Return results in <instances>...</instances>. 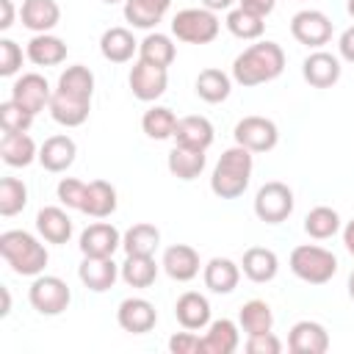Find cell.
<instances>
[{
	"label": "cell",
	"mask_w": 354,
	"mask_h": 354,
	"mask_svg": "<svg viewBox=\"0 0 354 354\" xmlns=\"http://www.w3.org/2000/svg\"><path fill=\"white\" fill-rule=\"evenodd\" d=\"M138 41L133 39V33L127 28H108L100 39V53L102 58H108L111 64H124L133 58Z\"/></svg>",
	"instance_id": "484cf974"
},
{
	"label": "cell",
	"mask_w": 354,
	"mask_h": 354,
	"mask_svg": "<svg viewBox=\"0 0 354 354\" xmlns=\"http://www.w3.org/2000/svg\"><path fill=\"white\" fill-rule=\"evenodd\" d=\"M113 210H116V188L105 180H91L86 185L80 213H86L91 218H108Z\"/></svg>",
	"instance_id": "603a6c76"
},
{
	"label": "cell",
	"mask_w": 354,
	"mask_h": 354,
	"mask_svg": "<svg viewBox=\"0 0 354 354\" xmlns=\"http://www.w3.org/2000/svg\"><path fill=\"white\" fill-rule=\"evenodd\" d=\"M205 3V8H210V11H224V8H230L235 0H202Z\"/></svg>",
	"instance_id": "f5cc1de1"
},
{
	"label": "cell",
	"mask_w": 354,
	"mask_h": 354,
	"mask_svg": "<svg viewBox=\"0 0 354 354\" xmlns=\"http://www.w3.org/2000/svg\"><path fill=\"white\" fill-rule=\"evenodd\" d=\"M279 141V130L266 116H243L235 124V144L246 147L249 152H268Z\"/></svg>",
	"instance_id": "ba28073f"
},
{
	"label": "cell",
	"mask_w": 354,
	"mask_h": 354,
	"mask_svg": "<svg viewBox=\"0 0 354 354\" xmlns=\"http://www.w3.org/2000/svg\"><path fill=\"white\" fill-rule=\"evenodd\" d=\"M47 108H50V116H53L58 124H64V127H77V124H83V122L88 119L91 97H80V94L55 88Z\"/></svg>",
	"instance_id": "8fae6325"
},
{
	"label": "cell",
	"mask_w": 354,
	"mask_h": 354,
	"mask_svg": "<svg viewBox=\"0 0 354 354\" xmlns=\"http://www.w3.org/2000/svg\"><path fill=\"white\" fill-rule=\"evenodd\" d=\"M343 243H346V249L351 252V257H354V218L346 224V230H343Z\"/></svg>",
	"instance_id": "816d5d0a"
},
{
	"label": "cell",
	"mask_w": 354,
	"mask_h": 354,
	"mask_svg": "<svg viewBox=\"0 0 354 354\" xmlns=\"http://www.w3.org/2000/svg\"><path fill=\"white\" fill-rule=\"evenodd\" d=\"M19 17H22V25H25L28 30H33V33H47V30H53V28L58 25L61 8H58L55 0H25Z\"/></svg>",
	"instance_id": "7402d4cb"
},
{
	"label": "cell",
	"mask_w": 354,
	"mask_h": 354,
	"mask_svg": "<svg viewBox=\"0 0 354 354\" xmlns=\"http://www.w3.org/2000/svg\"><path fill=\"white\" fill-rule=\"evenodd\" d=\"M28 205V188L17 177H3L0 180V213L3 216H17Z\"/></svg>",
	"instance_id": "b9f144b4"
},
{
	"label": "cell",
	"mask_w": 354,
	"mask_h": 354,
	"mask_svg": "<svg viewBox=\"0 0 354 354\" xmlns=\"http://www.w3.org/2000/svg\"><path fill=\"white\" fill-rule=\"evenodd\" d=\"M348 296H351V301H354V271L348 274Z\"/></svg>",
	"instance_id": "11a10c76"
},
{
	"label": "cell",
	"mask_w": 354,
	"mask_h": 354,
	"mask_svg": "<svg viewBox=\"0 0 354 354\" xmlns=\"http://www.w3.org/2000/svg\"><path fill=\"white\" fill-rule=\"evenodd\" d=\"M116 321H119V326H122L124 332L144 335V332H149V329L158 324V313H155L152 301L133 296V299H124V301L119 304Z\"/></svg>",
	"instance_id": "5bb4252c"
},
{
	"label": "cell",
	"mask_w": 354,
	"mask_h": 354,
	"mask_svg": "<svg viewBox=\"0 0 354 354\" xmlns=\"http://www.w3.org/2000/svg\"><path fill=\"white\" fill-rule=\"evenodd\" d=\"M293 213V191L279 183V180H271L266 183L257 196H254V216L266 224H279L285 221L288 216Z\"/></svg>",
	"instance_id": "52a82bcc"
},
{
	"label": "cell",
	"mask_w": 354,
	"mask_h": 354,
	"mask_svg": "<svg viewBox=\"0 0 354 354\" xmlns=\"http://www.w3.org/2000/svg\"><path fill=\"white\" fill-rule=\"evenodd\" d=\"M241 329L246 335H263V332H271L274 326V313L271 307L263 301V299H252L241 307Z\"/></svg>",
	"instance_id": "d590c367"
},
{
	"label": "cell",
	"mask_w": 354,
	"mask_h": 354,
	"mask_svg": "<svg viewBox=\"0 0 354 354\" xmlns=\"http://www.w3.org/2000/svg\"><path fill=\"white\" fill-rule=\"evenodd\" d=\"M238 348V326L230 318H218L210 324L202 337V354H232Z\"/></svg>",
	"instance_id": "f546056e"
},
{
	"label": "cell",
	"mask_w": 354,
	"mask_h": 354,
	"mask_svg": "<svg viewBox=\"0 0 354 354\" xmlns=\"http://www.w3.org/2000/svg\"><path fill=\"white\" fill-rule=\"evenodd\" d=\"M28 58L36 64V66H55L66 58V44L58 39V36H50V33H36L30 41H28Z\"/></svg>",
	"instance_id": "4dcf8cb0"
},
{
	"label": "cell",
	"mask_w": 354,
	"mask_h": 354,
	"mask_svg": "<svg viewBox=\"0 0 354 354\" xmlns=\"http://www.w3.org/2000/svg\"><path fill=\"white\" fill-rule=\"evenodd\" d=\"M180 147H188V149H207L213 144V124L205 119V116H183L177 119V127H174V136H171Z\"/></svg>",
	"instance_id": "ffe728a7"
},
{
	"label": "cell",
	"mask_w": 354,
	"mask_h": 354,
	"mask_svg": "<svg viewBox=\"0 0 354 354\" xmlns=\"http://www.w3.org/2000/svg\"><path fill=\"white\" fill-rule=\"evenodd\" d=\"M169 171L177 177V180H194V177H199L202 174V169H205V163H207V158H205V152L202 149H188V147H174L171 152H169Z\"/></svg>",
	"instance_id": "1f68e13d"
},
{
	"label": "cell",
	"mask_w": 354,
	"mask_h": 354,
	"mask_svg": "<svg viewBox=\"0 0 354 354\" xmlns=\"http://www.w3.org/2000/svg\"><path fill=\"white\" fill-rule=\"evenodd\" d=\"M119 246H122V235L108 221L88 224L80 232V252H83V257H113V252Z\"/></svg>",
	"instance_id": "7c38bea8"
},
{
	"label": "cell",
	"mask_w": 354,
	"mask_h": 354,
	"mask_svg": "<svg viewBox=\"0 0 354 354\" xmlns=\"http://www.w3.org/2000/svg\"><path fill=\"white\" fill-rule=\"evenodd\" d=\"M169 86V75H166V66H155V64H147V61H136L133 69H130V88H133V97L141 100V102H152L158 100Z\"/></svg>",
	"instance_id": "30bf717a"
},
{
	"label": "cell",
	"mask_w": 354,
	"mask_h": 354,
	"mask_svg": "<svg viewBox=\"0 0 354 354\" xmlns=\"http://www.w3.org/2000/svg\"><path fill=\"white\" fill-rule=\"evenodd\" d=\"M50 97H53L50 83H47L41 75H36V72L22 75V77L11 86V100L19 102V105H22L25 111H30L33 116H36L39 111H44V105H50Z\"/></svg>",
	"instance_id": "4fadbf2b"
},
{
	"label": "cell",
	"mask_w": 354,
	"mask_h": 354,
	"mask_svg": "<svg viewBox=\"0 0 354 354\" xmlns=\"http://www.w3.org/2000/svg\"><path fill=\"white\" fill-rule=\"evenodd\" d=\"M77 147L69 136H50L39 149V163L47 171H66L75 163Z\"/></svg>",
	"instance_id": "44dd1931"
},
{
	"label": "cell",
	"mask_w": 354,
	"mask_h": 354,
	"mask_svg": "<svg viewBox=\"0 0 354 354\" xmlns=\"http://www.w3.org/2000/svg\"><path fill=\"white\" fill-rule=\"evenodd\" d=\"M196 97L199 100H205V102H224L227 97H230V88H232V83H230V75L227 72H221V69H202L199 75H196Z\"/></svg>",
	"instance_id": "e575fe53"
},
{
	"label": "cell",
	"mask_w": 354,
	"mask_h": 354,
	"mask_svg": "<svg viewBox=\"0 0 354 354\" xmlns=\"http://www.w3.org/2000/svg\"><path fill=\"white\" fill-rule=\"evenodd\" d=\"M301 75L310 86L315 88H329L340 80V61L332 55V53H324V50H315L304 58L301 64Z\"/></svg>",
	"instance_id": "e0dca14e"
},
{
	"label": "cell",
	"mask_w": 354,
	"mask_h": 354,
	"mask_svg": "<svg viewBox=\"0 0 354 354\" xmlns=\"http://www.w3.org/2000/svg\"><path fill=\"white\" fill-rule=\"evenodd\" d=\"M337 47H340V55H343L348 64H354V25H351V28H346V30L340 33Z\"/></svg>",
	"instance_id": "681fc988"
},
{
	"label": "cell",
	"mask_w": 354,
	"mask_h": 354,
	"mask_svg": "<svg viewBox=\"0 0 354 354\" xmlns=\"http://www.w3.org/2000/svg\"><path fill=\"white\" fill-rule=\"evenodd\" d=\"M205 285L213 290V293H232L238 288V279H241V268L230 260V257H213L207 266H205Z\"/></svg>",
	"instance_id": "83f0119b"
},
{
	"label": "cell",
	"mask_w": 354,
	"mask_h": 354,
	"mask_svg": "<svg viewBox=\"0 0 354 354\" xmlns=\"http://www.w3.org/2000/svg\"><path fill=\"white\" fill-rule=\"evenodd\" d=\"M290 271L310 285H324L337 274V257L324 246L301 243L290 252Z\"/></svg>",
	"instance_id": "277c9868"
},
{
	"label": "cell",
	"mask_w": 354,
	"mask_h": 354,
	"mask_svg": "<svg viewBox=\"0 0 354 354\" xmlns=\"http://www.w3.org/2000/svg\"><path fill=\"white\" fill-rule=\"evenodd\" d=\"M171 0H124V19L133 28H155L169 11Z\"/></svg>",
	"instance_id": "f1b7e54d"
},
{
	"label": "cell",
	"mask_w": 354,
	"mask_h": 354,
	"mask_svg": "<svg viewBox=\"0 0 354 354\" xmlns=\"http://www.w3.org/2000/svg\"><path fill=\"white\" fill-rule=\"evenodd\" d=\"M263 28H266L263 17H257V14H252V11L241 8V6L227 14V30L232 36H238V39H260Z\"/></svg>",
	"instance_id": "ab89813d"
},
{
	"label": "cell",
	"mask_w": 354,
	"mask_h": 354,
	"mask_svg": "<svg viewBox=\"0 0 354 354\" xmlns=\"http://www.w3.org/2000/svg\"><path fill=\"white\" fill-rule=\"evenodd\" d=\"M158 277V263L152 254H127L122 263V279L130 288H149Z\"/></svg>",
	"instance_id": "836d02e7"
},
{
	"label": "cell",
	"mask_w": 354,
	"mask_h": 354,
	"mask_svg": "<svg viewBox=\"0 0 354 354\" xmlns=\"http://www.w3.org/2000/svg\"><path fill=\"white\" fill-rule=\"evenodd\" d=\"M105 3H119V0H105Z\"/></svg>",
	"instance_id": "6f0895ef"
},
{
	"label": "cell",
	"mask_w": 354,
	"mask_h": 354,
	"mask_svg": "<svg viewBox=\"0 0 354 354\" xmlns=\"http://www.w3.org/2000/svg\"><path fill=\"white\" fill-rule=\"evenodd\" d=\"M337 230H340V216H337V210H332V207H326V205H318V207H313V210L304 216V232H307L310 238L326 241V238H332Z\"/></svg>",
	"instance_id": "74e56055"
},
{
	"label": "cell",
	"mask_w": 354,
	"mask_h": 354,
	"mask_svg": "<svg viewBox=\"0 0 354 354\" xmlns=\"http://www.w3.org/2000/svg\"><path fill=\"white\" fill-rule=\"evenodd\" d=\"M241 268L243 274L252 279V282H271L279 271V260L271 249L266 246H252L243 252V260H241Z\"/></svg>",
	"instance_id": "cb8c5ba5"
},
{
	"label": "cell",
	"mask_w": 354,
	"mask_h": 354,
	"mask_svg": "<svg viewBox=\"0 0 354 354\" xmlns=\"http://www.w3.org/2000/svg\"><path fill=\"white\" fill-rule=\"evenodd\" d=\"M246 351L249 354H279L282 343L274 332H263V335H249L246 340Z\"/></svg>",
	"instance_id": "7dc6e473"
},
{
	"label": "cell",
	"mask_w": 354,
	"mask_h": 354,
	"mask_svg": "<svg viewBox=\"0 0 354 354\" xmlns=\"http://www.w3.org/2000/svg\"><path fill=\"white\" fill-rule=\"evenodd\" d=\"M0 158L8 166L19 169V166L33 163L39 158V152H36V144H33V138L28 133H3V138H0Z\"/></svg>",
	"instance_id": "d4e9b609"
},
{
	"label": "cell",
	"mask_w": 354,
	"mask_h": 354,
	"mask_svg": "<svg viewBox=\"0 0 354 354\" xmlns=\"http://www.w3.org/2000/svg\"><path fill=\"white\" fill-rule=\"evenodd\" d=\"M174 315H177V321H180L183 329L196 332V329H205L210 324V304H207V299L202 293L188 290V293H183L177 299Z\"/></svg>",
	"instance_id": "d6986e66"
},
{
	"label": "cell",
	"mask_w": 354,
	"mask_h": 354,
	"mask_svg": "<svg viewBox=\"0 0 354 354\" xmlns=\"http://www.w3.org/2000/svg\"><path fill=\"white\" fill-rule=\"evenodd\" d=\"M141 127L149 138L155 141H163V138H171L174 136V127H177V116L171 113V108H163V105H155L144 113L141 119Z\"/></svg>",
	"instance_id": "f35d334b"
},
{
	"label": "cell",
	"mask_w": 354,
	"mask_h": 354,
	"mask_svg": "<svg viewBox=\"0 0 354 354\" xmlns=\"http://www.w3.org/2000/svg\"><path fill=\"white\" fill-rule=\"evenodd\" d=\"M160 246V230L155 224H133L124 235H122V249L124 254H155V249Z\"/></svg>",
	"instance_id": "d6a6232c"
},
{
	"label": "cell",
	"mask_w": 354,
	"mask_h": 354,
	"mask_svg": "<svg viewBox=\"0 0 354 354\" xmlns=\"http://www.w3.org/2000/svg\"><path fill=\"white\" fill-rule=\"evenodd\" d=\"M274 6H277V0H241V8H246V11H252L263 19L274 11Z\"/></svg>",
	"instance_id": "c3c4849f"
},
{
	"label": "cell",
	"mask_w": 354,
	"mask_h": 354,
	"mask_svg": "<svg viewBox=\"0 0 354 354\" xmlns=\"http://www.w3.org/2000/svg\"><path fill=\"white\" fill-rule=\"evenodd\" d=\"M58 88L72 91V94H80V97H91V94H94V75H91L88 66L72 64V66H66V69L61 72Z\"/></svg>",
	"instance_id": "60d3db41"
},
{
	"label": "cell",
	"mask_w": 354,
	"mask_h": 354,
	"mask_svg": "<svg viewBox=\"0 0 354 354\" xmlns=\"http://www.w3.org/2000/svg\"><path fill=\"white\" fill-rule=\"evenodd\" d=\"M36 230L50 243H66L72 238V218L61 207H41L36 216Z\"/></svg>",
	"instance_id": "4316f807"
},
{
	"label": "cell",
	"mask_w": 354,
	"mask_h": 354,
	"mask_svg": "<svg viewBox=\"0 0 354 354\" xmlns=\"http://www.w3.org/2000/svg\"><path fill=\"white\" fill-rule=\"evenodd\" d=\"M22 66V50L11 39H0V75L11 77Z\"/></svg>",
	"instance_id": "f6af8a7d"
},
{
	"label": "cell",
	"mask_w": 354,
	"mask_h": 354,
	"mask_svg": "<svg viewBox=\"0 0 354 354\" xmlns=\"http://www.w3.org/2000/svg\"><path fill=\"white\" fill-rule=\"evenodd\" d=\"M285 69V53L277 41H257L232 61V77L241 86H260L279 77Z\"/></svg>",
	"instance_id": "6da1fadb"
},
{
	"label": "cell",
	"mask_w": 354,
	"mask_h": 354,
	"mask_svg": "<svg viewBox=\"0 0 354 354\" xmlns=\"http://www.w3.org/2000/svg\"><path fill=\"white\" fill-rule=\"evenodd\" d=\"M28 299L33 304L36 313L41 315H61L69 301H72V293H69V285L61 279V277H50V274H39L28 290Z\"/></svg>",
	"instance_id": "8992f818"
},
{
	"label": "cell",
	"mask_w": 354,
	"mask_h": 354,
	"mask_svg": "<svg viewBox=\"0 0 354 354\" xmlns=\"http://www.w3.org/2000/svg\"><path fill=\"white\" fill-rule=\"evenodd\" d=\"M169 351L171 354H202V337L188 332H177L169 337Z\"/></svg>",
	"instance_id": "bcb514c9"
},
{
	"label": "cell",
	"mask_w": 354,
	"mask_h": 354,
	"mask_svg": "<svg viewBox=\"0 0 354 354\" xmlns=\"http://www.w3.org/2000/svg\"><path fill=\"white\" fill-rule=\"evenodd\" d=\"M348 14L354 17V0H348Z\"/></svg>",
	"instance_id": "9f6ffc18"
},
{
	"label": "cell",
	"mask_w": 354,
	"mask_h": 354,
	"mask_svg": "<svg viewBox=\"0 0 354 354\" xmlns=\"http://www.w3.org/2000/svg\"><path fill=\"white\" fill-rule=\"evenodd\" d=\"M290 33L299 44L304 47H324L332 39V22L324 11L315 8H304L299 14H293L290 19Z\"/></svg>",
	"instance_id": "9c48e42d"
},
{
	"label": "cell",
	"mask_w": 354,
	"mask_h": 354,
	"mask_svg": "<svg viewBox=\"0 0 354 354\" xmlns=\"http://www.w3.org/2000/svg\"><path fill=\"white\" fill-rule=\"evenodd\" d=\"M218 17L210 8H183L171 19V33L185 44H207L218 36Z\"/></svg>",
	"instance_id": "5b68a950"
},
{
	"label": "cell",
	"mask_w": 354,
	"mask_h": 354,
	"mask_svg": "<svg viewBox=\"0 0 354 354\" xmlns=\"http://www.w3.org/2000/svg\"><path fill=\"white\" fill-rule=\"evenodd\" d=\"M163 271L171 277V279H177V282H188V279H194L196 274H199V254H196V249L194 246H188V243H174V246H169L166 252H163Z\"/></svg>",
	"instance_id": "ac0fdd59"
},
{
	"label": "cell",
	"mask_w": 354,
	"mask_h": 354,
	"mask_svg": "<svg viewBox=\"0 0 354 354\" xmlns=\"http://www.w3.org/2000/svg\"><path fill=\"white\" fill-rule=\"evenodd\" d=\"M86 185H88V183H83V180L64 177V180L58 183V199H61L66 207L80 210V207H83V196H86Z\"/></svg>",
	"instance_id": "ee69618b"
},
{
	"label": "cell",
	"mask_w": 354,
	"mask_h": 354,
	"mask_svg": "<svg viewBox=\"0 0 354 354\" xmlns=\"http://www.w3.org/2000/svg\"><path fill=\"white\" fill-rule=\"evenodd\" d=\"M0 254L22 277H39L47 266V249L25 230H6L0 235Z\"/></svg>",
	"instance_id": "3957f363"
},
{
	"label": "cell",
	"mask_w": 354,
	"mask_h": 354,
	"mask_svg": "<svg viewBox=\"0 0 354 354\" xmlns=\"http://www.w3.org/2000/svg\"><path fill=\"white\" fill-rule=\"evenodd\" d=\"M0 293H3V310H0V315H8V313H11V296H8V288H0Z\"/></svg>",
	"instance_id": "db71d44e"
},
{
	"label": "cell",
	"mask_w": 354,
	"mask_h": 354,
	"mask_svg": "<svg viewBox=\"0 0 354 354\" xmlns=\"http://www.w3.org/2000/svg\"><path fill=\"white\" fill-rule=\"evenodd\" d=\"M30 124H33V113L25 111L19 102H14V100L0 102V127H3V133H28Z\"/></svg>",
	"instance_id": "7bdbcfd3"
},
{
	"label": "cell",
	"mask_w": 354,
	"mask_h": 354,
	"mask_svg": "<svg viewBox=\"0 0 354 354\" xmlns=\"http://www.w3.org/2000/svg\"><path fill=\"white\" fill-rule=\"evenodd\" d=\"M249 177H252V152L235 144L218 158L210 177V191L218 199H238L249 188Z\"/></svg>",
	"instance_id": "7a4b0ae2"
},
{
	"label": "cell",
	"mask_w": 354,
	"mask_h": 354,
	"mask_svg": "<svg viewBox=\"0 0 354 354\" xmlns=\"http://www.w3.org/2000/svg\"><path fill=\"white\" fill-rule=\"evenodd\" d=\"M288 348L293 354H324L329 348V332L318 321H299L290 326Z\"/></svg>",
	"instance_id": "9a60e30c"
},
{
	"label": "cell",
	"mask_w": 354,
	"mask_h": 354,
	"mask_svg": "<svg viewBox=\"0 0 354 354\" xmlns=\"http://www.w3.org/2000/svg\"><path fill=\"white\" fill-rule=\"evenodd\" d=\"M14 25V3L0 0V30H8Z\"/></svg>",
	"instance_id": "f907efd6"
},
{
	"label": "cell",
	"mask_w": 354,
	"mask_h": 354,
	"mask_svg": "<svg viewBox=\"0 0 354 354\" xmlns=\"http://www.w3.org/2000/svg\"><path fill=\"white\" fill-rule=\"evenodd\" d=\"M119 266L113 263V257H83L80 268H77V277L80 282L94 290V293H105L113 288L116 277H119Z\"/></svg>",
	"instance_id": "2e32d148"
},
{
	"label": "cell",
	"mask_w": 354,
	"mask_h": 354,
	"mask_svg": "<svg viewBox=\"0 0 354 354\" xmlns=\"http://www.w3.org/2000/svg\"><path fill=\"white\" fill-rule=\"evenodd\" d=\"M174 55H177V50L166 33H149L138 44V58L147 64H155V66H171Z\"/></svg>",
	"instance_id": "8d00e7d4"
}]
</instances>
